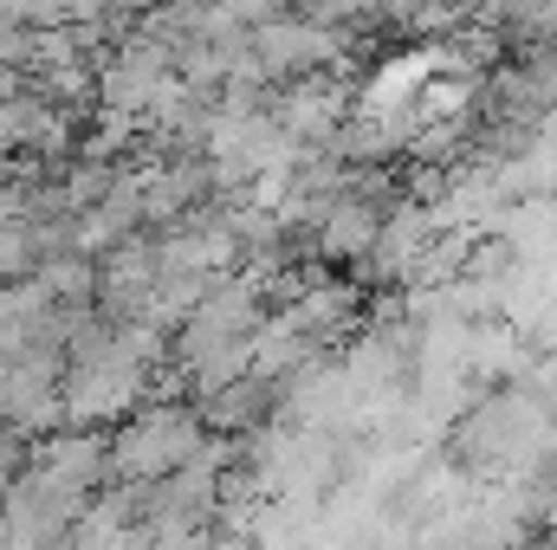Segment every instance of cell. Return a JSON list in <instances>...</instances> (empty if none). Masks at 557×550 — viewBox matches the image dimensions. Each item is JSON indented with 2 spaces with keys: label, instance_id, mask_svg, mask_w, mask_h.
Masks as SVG:
<instances>
[{
  "label": "cell",
  "instance_id": "1",
  "mask_svg": "<svg viewBox=\"0 0 557 550\" xmlns=\"http://www.w3.org/2000/svg\"><path fill=\"white\" fill-rule=\"evenodd\" d=\"M208 421L188 396H156L111 434V486H162L208 447Z\"/></svg>",
  "mask_w": 557,
  "mask_h": 550
},
{
  "label": "cell",
  "instance_id": "2",
  "mask_svg": "<svg viewBox=\"0 0 557 550\" xmlns=\"http://www.w3.org/2000/svg\"><path fill=\"white\" fill-rule=\"evenodd\" d=\"M39 240H33V227L26 221H0V291H13V285H33L39 278Z\"/></svg>",
  "mask_w": 557,
  "mask_h": 550
},
{
  "label": "cell",
  "instance_id": "3",
  "mask_svg": "<svg viewBox=\"0 0 557 550\" xmlns=\"http://www.w3.org/2000/svg\"><path fill=\"white\" fill-rule=\"evenodd\" d=\"M519 550H557V532H525V538H519Z\"/></svg>",
  "mask_w": 557,
  "mask_h": 550
},
{
  "label": "cell",
  "instance_id": "4",
  "mask_svg": "<svg viewBox=\"0 0 557 550\" xmlns=\"http://www.w3.org/2000/svg\"><path fill=\"white\" fill-rule=\"evenodd\" d=\"M499 550H519V545H499Z\"/></svg>",
  "mask_w": 557,
  "mask_h": 550
}]
</instances>
